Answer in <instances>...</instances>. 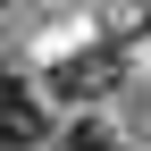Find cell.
<instances>
[{"instance_id": "6da1fadb", "label": "cell", "mask_w": 151, "mask_h": 151, "mask_svg": "<svg viewBox=\"0 0 151 151\" xmlns=\"http://www.w3.org/2000/svg\"><path fill=\"white\" fill-rule=\"evenodd\" d=\"M59 92H76V101H92V92H109V50H76V59H59V76H50Z\"/></svg>"}, {"instance_id": "7a4b0ae2", "label": "cell", "mask_w": 151, "mask_h": 151, "mask_svg": "<svg viewBox=\"0 0 151 151\" xmlns=\"http://www.w3.org/2000/svg\"><path fill=\"white\" fill-rule=\"evenodd\" d=\"M42 143V118H34L25 92H0V151H34Z\"/></svg>"}, {"instance_id": "3957f363", "label": "cell", "mask_w": 151, "mask_h": 151, "mask_svg": "<svg viewBox=\"0 0 151 151\" xmlns=\"http://www.w3.org/2000/svg\"><path fill=\"white\" fill-rule=\"evenodd\" d=\"M50 151H118V134H109V126H67Z\"/></svg>"}, {"instance_id": "277c9868", "label": "cell", "mask_w": 151, "mask_h": 151, "mask_svg": "<svg viewBox=\"0 0 151 151\" xmlns=\"http://www.w3.org/2000/svg\"><path fill=\"white\" fill-rule=\"evenodd\" d=\"M0 92H17V84H9V67H0Z\"/></svg>"}, {"instance_id": "5b68a950", "label": "cell", "mask_w": 151, "mask_h": 151, "mask_svg": "<svg viewBox=\"0 0 151 151\" xmlns=\"http://www.w3.org/2000/svg\"><path fill=\"white\" fill-rule=\"evenodd\" d=\"M0 9H9V0H0Z\"/></svg>"}]
</instances>
